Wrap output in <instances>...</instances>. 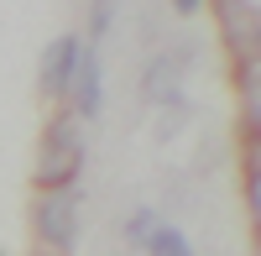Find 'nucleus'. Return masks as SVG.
I'll return each instance as SVG.
<instances>
[{
  "instance_id": "obj_1",
  "label": "nucleus",
  "mask_w": 261,
  "mask_h": 256,
  "mask_svg": "<svg viewBox=\"0 0 261 256\" xmlns=\"http://www.w3.org/2000/svg\"><path fill=\"white\" fill-rule=\"evenodd\" d=\"M84 167V125L79 115H58L37 146V188H73Z\"/></svg>"
},
{
  "instance_id": "obj_2",
  "label": "nucleus",
  "mask_w": 261,
  "mask_h": 256,
  "mask_svg": "<svg viewBox=\"0 0 261 256\" xmlns=\"http://www.w3.org/2000/svg\"><path fill=\"white\" fill-rule=\"evenodd\" d=\"M37 236L58 251L73 246V236H79V194L73 188H42L37 194Z\"/></svg>"
},
{
  "instance_id": "obj_3",
  "label": "nucleus",
  "mask_w": 261,
  "mask_h": 256,
  "mask_svg": "<svg viewBox=\"0 0 261 256\" xmlns=\"http://www.w3.org/2000/svg\"><path fill=\"white\" fill-rule=\"evenodd\" d=\"M79 58H84V37H53L47 53H42V94H68V84L79 73Z\"/></svg>"
},
{
  "instance_id": "obj_4",
  "label": "nucleus",
  "mask_w": 261,
  "mask_h": 256,
  "mask_svg": "<svg viewBox=\"0 0 261 256\" xmlns=\"http://www.w3.org/2000/svg\"><path fill=\"white\" fill-rule=\"evenodd\" d=\"M68 94H73V110H79V120H94V115H99V105H105V73H99V53H89V47H84V58H79V73H73V84H68Z\"/></svg>"
},
{
  "instance_id": "obj_5",
  "label": "nucleus",
  "mask_w": 261,
  "mask_h": 256,
  "mask_svg": "<svg viewBox=\"0 0 261 256\" xmlns=\"http://www.w3.org/2000/svg\"><path fill=\"white\" fill-rule=\"evenodd\" d=\"M146 99H157V105H172V99H183V58L178 53H167V58H157L146 68Z\"/></svg>"
},
{
  "instance_id": "obj_6",
  "label": "nucleus",
  "mask_w": 261,
  "mask_h": 256,
  "mask_svg": "<svg viewBox=\"0 0 261 256\" xmlns=\"http://www.w3.org/2000/svg\"><path fill=\"white\" fill-rule=\"evenodd\" d=\"M220 27L246 58H256V11H251V0H220Z\"/></svg>"
},
{
  "instance_id": "obj_7",
  "label": "nucleus",
  "mask_w": 261,
  "mask_h": 256,
  "mask_svg": "<svg viewBox=\"0 0 261 256\" xmlns=\"http://www.w3.org/2000/svg\"><path fill=\"white\" fill-rule=\"evenodd\" d=\"M146 256H193V246H188V236H183V230L157 225V230L146 236Z\"/></svg>"
},
{
  "instance_id": "obj_8",
  "label": "nucleus",
  "mask_w": 261,
  "mask_h": 256,
  "mask_svg": "<svg viewBox=\"0 0 261 256\" xmlns=\"http://www.w3.org/2000/svg\"><path fill=\"white\" fill-rule=\"evenodd\" d=\"M115 6H120V0H89V27H94V37H105V32H110Z\"/></svg>"
},
{
  "instance_id": "obj_9",
  "label": "nucleus",
  "mask_w": 261,
  "mask_h": 256,
  "mask_svg": "<svg viewBox=\"0 0 261 256\" xmlns=\"http://www.w3.org/2000/svg\"><path fill=\"white\" fill-rule=\"evenodd\" d=\"M151 230H157V215H151V209H136V215H130V225H125V236L136 241V246H146Z\"/></svg>"
},
{
  "instance_id": "obj_10",
  "label": "nucleus",
  "mask_w": 261,
  "mask_h": 256,
  "mask_svg": "<svg viewBox=\"0 0 261 256\" xmlns=\"http://www.w3.org/2000/svg\"><path fill=\"white\" fill-rule=\"evenodd\" d=\"M172 11H178V16H199L204 0H172Z\"/></svg>"
}]
</instances>
